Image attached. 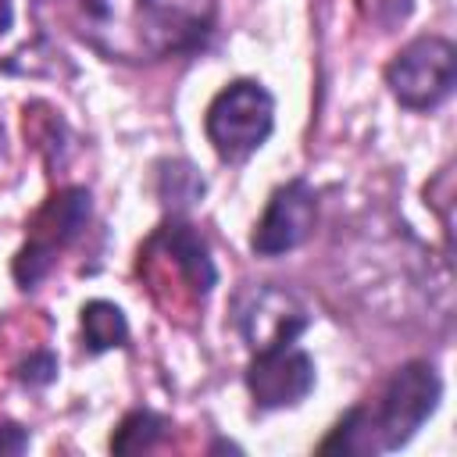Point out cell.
I'll list each match as a JSON object with an SVG mask.
<instances>
[{
    "mask_svg": "<svg viewBox=\"0 0 457 457\" xmlns=\"http://www.w3.org/2000/svg\"><path fill=\"white\" fill-rule=\"evenodd\" d=\"M61 21L107 61H164L196 50L214 0H54Z\"/></svg>",
    "mask_w": 457,
    "mask_h": 457,
    "instance_id": "obj_1",
    "label": "cell"
},
{
    "mask_svg": "<svg viewBox=\"0 0 457 457\" xmlns=\"http://www.w3.org/2000/svg\"><path fill=\"white\" fill-rule=\"evenodd\" d=\"M443 382L428 361H407L396 368L375 396L350 407L336 428L318 443L321 453H386L400 450L439 407Z\"/></svg>",
    "mask_w": 457,
    "mask_h": 457,
    "instance_id": "obj_2",
    "label": "cell"
},
{
    "mask_svg": "<svg viewBox=\"0 0 457 457\" xmlns=\"http://www.w3.org/2000/svg\"><path fill=\"white\" fill-rule=\"evenodd\" d=\"M136 275L168 321L196 318L218 278L207 239L182 214H171L150 232V239L139 246Z\"/></svg>",
    "mask_w": 457,
    "mask_h": 457,
    "instance_id": "obj_3",
    "label": "cell"
},
{
    "mask_svg": "<svg viewBox=\"0 0 457 457\" xmlns=\"http://www.w3.org/2000/svg\"><path fill=\"white\" fill-rule=\"evenodd\" d=\"M275 129V100L257 79L228 82L204 114V132L214 154L228 164L246 161L257 154Z\"/></svg>",
    "mask_w": 457,
    "mask_h": 457,
    "instance_id": "obj_4",
    "label": "cell"
},
{
    "mask_svg": "<svg viewBox=\"0 0 457 457\" xmlns=\"http://www.w3.org/2000/svg\"><path fill=\"white\" fill-rule=\"evenodd\" d=\"M386 86L411 111L439 107L457 86V50L443 36L411 39L386 68Z\"/></svg>",
    "mask_w": 457,
    "mask_h": 457,
    "instance_id": "obj_5",
    "label": "cell"
},
{
    "mask_svg": "<svg viewBox=\"0 0 457 457\" xmlns=\"http://www.w3.org/2000/svg\"><path fill=\"white\" fill-rule=\"evenodd\" d=\"M89 225V193L86 189H61L29 225V239L14 257V278L21 289H32L57 261L64 246H71L82 228Z\"/></svg>",
    "mask_w": 457,
    "mask_h": 457,
    "instance_id": "obj_6",
    "label": "cell"
},
{
    "mask_svg": "<svg viewBox=\"0 0 457 457\" xmlns=\"http://www.w3.org/2000/svg\"><path fill=\"white\" fill-rule=\"evenodd\" d=\"M307 325H311V311L289 289L264 282L236 296V328L250 346V353L278 343H296Z\"/></svg>",
    "mask_w": 457,
    "mask_h": 457,
    "instance_id": "obj_7",
    "label": "cell"
},
{
    "mask_svg": "<svg viewBox=\"0 0 457 457\" xmlns=\"http://www.w3.org/2000/svg\"><path fill=\"white\" fill-rule=\"evenodd\" d=\"M314 361L296 343H278L268 350H253V361L246 364V389L257 403V411H282L307 400L314 389Z\"/></svg>",
    "mask_w": 457,
    "mask_h": 457,
    "instance_id": "obj_8",
    "label": "cell"
},
{
    "mask_svg": "<svg viewBox=\"0 0 457 457\" xmlns=\"http://www.w3.org/2000/svg\"><path fill=\"white\" fill-rule=\"evenodd\" d=\"M314 218H318V196L303 179H293L286 186H278L264 207V214L253 225L250 246L257 257H278L296 250L311 232H314Z\"/></svg>",
    "mask_w": 457,
    "mask_h": 457,
    "instance_id": "obj_9",
    "label": "cell"
},
{
    "mask_svg": "<svg viewBox=\"0 0 457 457\" xmlns=\"http://www.w3.org/2000/svg\"><path fill=\"white\" fill-rule=\"evenodd\" d=\"M129 343V321L118 303L111 300H89L82 307V346L89 353H104Z\"/></svg>",
    "mask_w": 457,
    "mask_h": 457,
    "instance_id": "obj_10",
    "label": "cell"
},
{
    "mask_svg": "<svg viewBox=\"0 0 457 457\" xmlns=\"http://www.w3.org/2000/svg\"><path fill=\"white\" fill-rule=\"evenodd\" d=\"M164 432H168V418L139 407L118 421V428L111 432V450L114 453H143V450H154Z\"/></svg>",
    "mask_w": 457,
    "mask_h": 457,
    "instance_id": "obj_11",
    "label": "cell"
},
{
    "mask_svg": "<svg viewBox=\"0 0 457 457\" xmlns=\"http://www.w3.org/2000/svg\"><path fill=\"white\" fill-rule=\"evenodd\" d=\"M29 450V432L18 421L0 418V453H21Z\"/></svg>",
    "mask_w": 457,
    "mask_h": 457,
    "instance_id": "obj_12",
    "label": "cell"
}]
</instances>
